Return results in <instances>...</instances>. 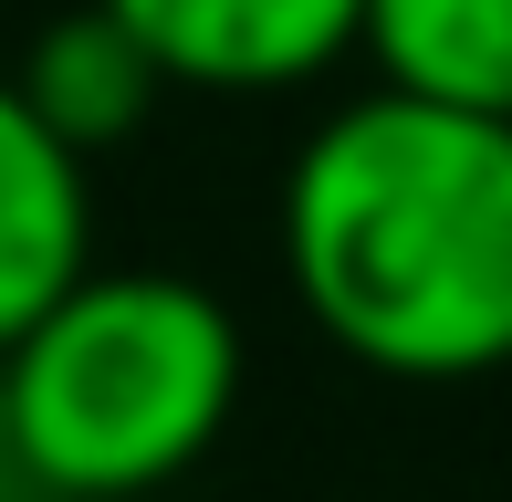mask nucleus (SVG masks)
Masks as SVG:
<instances>
[{"label": "nucleus", "instance_id": "f257e3e1", "mask_svg": "<svg viewBox=\"0 0 512 502\" xmlns=\"http://www.w3.org/2000/svg\"><path fill=\"white\" fill-rule=\"evenodd\" d=\"M283 272L324 346L377 377L512 367V116L408 84L335 105L283 178Z\"/></svg>", "mask_w": 512, "mask_h": 502}, {"label": "nucleus", "instance_id": "7ed1b4c3", "mask_svg": "<svg viewBox=\"0 0 512 502\" xmlns=\"http://www.w3.org/2000/svg\"><path fill=\"white\" fill-rule=\"evenodd\" d=\"M168 84L199 95H283L335 74L366 42V0H105Z\"/></svg>", "mask_w": 512, "mask_h": 502}, {"label": "nucleus", "instance_id": "423d86ee", "mask_svg": "<svg viewBox=\"0 0 512 502\" xmlns=\"http://www.w3.org/2000/svg\"><path fill=\"white\" fill-rule=\"evenodd\" d=\"M366 53L408 95L512 116V0H366Z\"/></svg>", "mask_w": 512, "mask_h": 502}, {"label": "nucleus", "instance_id": "f03ea898", "mask_svg": "<svg viewBox=\"0 0 512 502\" xmlns=\"http://www.w3.org/2000/svg\"><path fill=\"white\" fill-rule=\"evenodd\" d=\"M21 482L63 502H136L209 461L241 408V325L189 272L95 262L11 335Z\"/></svg>", "mask_w": 512, "mask_h": 502}, {"label": "nucleus", "instance_id": "0eeeda50", "mask_svg": "<svg viewBox=\"0 0 512 502\" xmlns=\"http://www.w3.org/2000/svg\"><path fill=\"white\" fill-rule=\"evenodd\" d=\"M0 482H21V440H11V356H0Z\"/></svg>", "mask_w": 512, "mask_h": 502}, {"label": "nucleus", "instance_id": "39448f33", "mask_svg": "<svg viewBox=\"0 0 512 502\" xmlns=\"http://www.w3.org/2000/svg\"><path fill=\"white\" fill-rule=\"evenodd\" d=\"M21 95L42 105L53 136H74V147L95 157V147H126V136L157 116L168 74H157V53L105 11V0H84V11H63L53 32H32V53H21Z\"/></svg>", "mask_w": 512, "mask_h": 502}, {"label": "nucleus", "instance_id": "20e7f679", "mask_svg": "<svg viewBox=\"0 0 512 502\" xmlns=\"http://www.w3.org/2000/svg\"><path fill=\"white\" fill-rule=\"evenodd\" d=\"M84 272H95V178H84V147L42 126L21 74H0V346L53 293H74Z\"/></svg>", "mask_w": 512, "mask_h": 502}]
</instances>
